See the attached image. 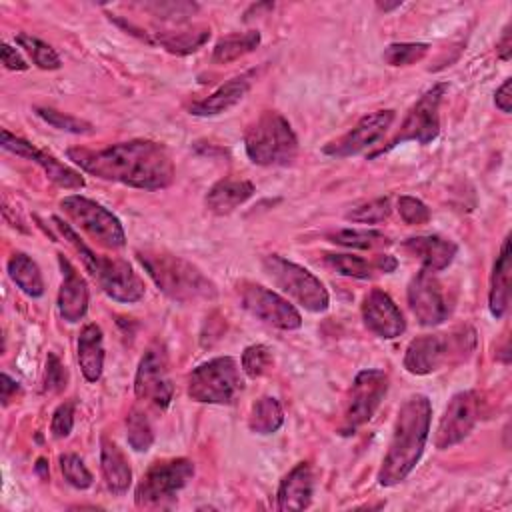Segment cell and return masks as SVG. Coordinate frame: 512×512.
Here are the masks:
<instances>
[{"instance_id":"obj_49","label":"cell","mask_w":512,"mask_h":512,"mask_svg":"<svg viewBox=\"0 0 512 512\" xmlns=\"http://www.w3.org/2000/svg\"><path fill=\"white\" fill-rule=\"evenodd\" d=\"M396 260L392 258V256H378L376 260H374V268H378L380 272H394L396 270Z\"/></svg>"},{"instance_id":"obj_39","label":"cell","mask_w":512,"mask_h":512,"mask_svg":"<svg viewBox=\"0 0 512 512\" xmlns=\"http://www.w3.org/2000/svg\"><path fill=\"white\" fill-rule=\"evenodd\" d=\"M60 470L64 474V480L78 488V490H86L92 486V472L86 468V464L82 462L80 456L76 454H62L60 456Z\"/></svg>"},{"instance_id":"obj_23","label":"cell","mask_w":512,"mask_h":512,"mask_svg":"<svg viewBox=\"0 0 512 512\" xmlns=\"http://www.w3.org/2000/svg\"><path fill=\"white\" fill-rule=\"evenodd\" d=\"M404 250L408 254H412L414 258H418L424 266V270L430 272H438L444 270L452 264L458 246L442 236H412L404 242Z\"/></svg>"},{"instance_id":"obj_37","label":"cell","mask_w":512,"mask_h":512,"mask_svg":"<svg viewBox=\"0 0 512 512\" xmlns=\"http://www.w3.org/2000/svg\"><path fill=\"white\" fill-rule=\"evenodd\" d=\"M324 264L350 278H370L374 264H368V260L354 256V254H324Z\"/></svg>"},{"instance_id":"obj_27","label":"cell","mask_w":512,"mask_h":512,"mask_svg":"<svg viewBox=\"0 0 512 512\" xmlns=\"http://www.w3.org/2000/svg\"><path fill=\"white\" fill-rule=\"evenodd\" d=\"M78 364L88 382H98L104 368V342L98 324H86L78 336Z\"/></svg>"},{"instance_id":"obj_9","label":"cell","mask_w":512,"mask_h":512,"mask_svg":"<svg viewBox=\"0 0 512 512\" xmlns=\"http://www.w3.org/2000/svg\"><path fill=\"white\" fill-rule=\"evenodd\" d=\"M60 208L68 220L80 226V230H84L100 246L118 250L126 244V234L120 220L102 204L86 196L72 194L60 200Z\"/></svg>"},{"instance_id":"obj_45","label":"cell","mask_w":512,"mask_h":512,"mask_svg":"<svg viewBox=\"0 0 512 512\" xmlns=\"http://www.w3.org/2000/svg\"><path fill=\"white\" fill-rule=\"evenodd\" d=\"M2 64L8 70H26L28 64L26 60L20 56V52L16 48H12L10 44H2Z\"/></svg>"},{"instance_id":"obj_18","label":"cell","mask_w":512,"mask_h":512,"mask_svg":"<svg viewBox=\"0 0 512 512\" xmlns=\"http://www.w3.org/2000/svg\"><path fill=\"white\" fill-rule=\"evenodd\" d=\"M2 148L8 150V152H12V154H16V156H20V158H28V160L36 162V164L46 172V176H48L54 184H58L60 188H66V190H80V188H84V184H86L84 178H82L76 170L68 168L66 164H62V162H60L58 158H54L52 154H48V152H44V150L32 146L30 142H26V140H22V138L10 134L8 130H2Z\"/></svg>"},{"instance_id":"obj_8","label":"cell","mask_w":512,"mask_h":512,"mask_svg":"<svg viewBox=\"0 0 512 512\" xmlns=\"http://www.w3.org/2000/svg\"><path fill=\"white\" fill-rule=\"evenodd\" d=\"M194 464L188 458L154 462L134 490V502L140 508H162L174 502L176 494L192 480Z\"/></svg>"},{"instance_id":"obj_21","label":"cell","mask_w":512,"mask_h":512,"mask_svg":"<svg viewBox=\"0 0 512 512\" xmlns=\"http://www.w3.org/2000/svg\"><path fill=\"white\" fill-rule=\"evenodd\" d=\"M314 494V474L308 462H298L280 482L276 494L278 510H304Z\"/></svg>"},{"instance_id":"obj_7","label":"cell","mask_w":512,"mask_h":512,"mask_svg":"<svg viewBox=\"0 0 512 512\" xmlns=\"http://www.w3.org/2000/svg\"><path fill=\"white\" fill-rule=\"evenodd\" d=\"M266 276L292 300H296L308 312H324L328 308L330 296L324 284L306 268L278 256L268 254L262 260Z\"/></svg>"},{"instance_id":"obj_42","label":"cell","mask_w":512,"mask_h":512,"mask_svg":"<svg viewBox=\"0 0 512 512\" xmlns=\"http://www.w3.org/2000/svg\"><path fill=\"white\" fill-rule=\"evenodd\" d=\"M144 8L158 18H168L174 22H182L198 10V6L192 2H152V4H146Z\"/></svg>"},{"instance_id":"obj_30","label":"cell","mask_w":512,"mask_h":512,"mask_svg":"<svg viewBox=\"0 0 512 512\" xmlns=\"http://www.w3.org/2000/svg\"><path fill=\"white\" fill-rule=\"evenodd\" d=\"M260 44V32L258 30H248L242 34H228L220 38L212 50V60L216 64H228L244 54L256 50Z\"/></svg>"},{"instance_id":"obj_32","label":"cell","mask_w":512,"mask_h":512,"mask_svg":"<svg viewBox=\"0 0 512 512\" xmlns=\"http://www.w3.org/2000/svg\"><path fill=\"white\" fill-rule=\"evenodd\" d=\"M16 44L32 58V62L42 68V70H58L62 66V60L60 56L56 54V50L42 42L40 38L36 36H30V34H18L16 36Z\"/></svg>"},{"instance_id":"obj_13","label":"cell","mask_w":512,"mask_h":512,"mask_svg":"<svg viewBox=\"0 0 512 512\" xmlns=\"http://www.w3.org/2000/svg\"><path fill=\"white\" fill-rule=\"evenodd\" d=\"M478 418H480L478 392L464 390V392L454 394L444 410V416L440 418V424H438V430L434 436V446L438 450L456 446L472 432Z\"/></svg>"},{"instance_id":"obj_4","label":"cell","mask_w":512,"mask_h":512,"mask_svg":"<svg viewBox=\"0 0 512 512\" xmlns=\"http://www.w3.org/2000/svg\"><path fill=\"white\" fill-rule=\"evenodd\" d=\"M244 148L258 166H288L298 154V138L282 114L266 110L248 126Z\"/></svg>"},{"instance_id":"obj_43","label":"cell","mask_w":512,"mask_h":512,"mask_svg":"<svg viewBox=\"0 0 512 512\" xmlns=\"http://www.w3.org/2000/svg\"><path fill=\"white\" fill-rule=\"evenodd\" d=\"M68 382V372L64 368V364L60 362V358L54 352H48L46 358V374H44V390L46 392H62L66 388Z\"/></svg>"},{"instance_id":"obj_40","label":"cell","mask_w":512,"mask_h":512,"mask_svg":"<svg viewBox=\"0 0 512 512\" xmlns=\"http://www.w3.org/2000/svg\"><path fill=\"white\" fill-rule=\"evenodd\" d=\"M390 200L388 198H376L370 202H364L356 208H352L346 218L360 224H378L390 216Z\"/></svg>"},{"instance_id":"obj_47","label":"cell","mask_w":512,"mask_h":512,"mask_svg":"<svg viewBox=\"0 0 512 512\" xmlns=\"http://www.w3.org/2000/svg\"><path fill=\"white\" fill-rule=\"evenodd\" d=\"M0 388H2V404L4 406H8L10 404V400L16 396V392L20 390V386H18V382L16 380H12L6 372L0 376Z\"/></svg>"},{"instance_id":"obj_28","label":"cell","mask_w":512,"mask_h":512,"mask_svg":"<svg viewBox=\"0 0 512 512\" xmlns=\"http://www.w3.org/2000/svg\"><path fill=\"white\" fill-rule=\"evenodd\" d=\"M156 42L176 56H186L196 52L200 46H204L210 38V28L204 24H192V26H180L172 30H158Z\"/></svg>"},{"instance_id":"obj_29","label":"cell","mask_w":512,"mask_h":512,"mask_svg":"<svg viewBox=\"0 0 512 512\" xmlns=\"http://www.w3.org/2000/svg\"><path fill=\"white\" fill-rule=\"evenodd\" d=\"M8 276L30 298L44 294V280L38 264L24 252H14L8 260Z\"/></svg>"},{"instance_id":"obj_20","label":"cell","mask_w":512,"mask_h":512,"mask_svg":"<svg viewBox=\"0 0 512 512\" xmlns=\"http://www.w3.org/2000/svg\"><path fill=\"white\" fill-rule=\"evenodd\" d=\"M62 284L58 290V312L66 322H80L88 310V286L64 254H58Z\"/></svg>"},{"instance_id":"obj_5","label":"cell","mask_w":512,"mask_h":512,"mask_svg":"<svg viewBox=\"0 0 512 512\" xmlns=\"http://www.w3.org/2000/svg\"><path fill=\"white\" fill-rule=\"evenodd\" d=\"M476 346V334L464 326L450 334H424L414 338L404 352V368L410 374L424 376L436 372L444 364L462 360Z\"/></svg>"},{"instance_id":"obj_22","label":"cell","mask_w":512,"mask_h":512,"mask_svg":"<svg viewBox=\"0 0 512 512\" xmlns=\"http://www.w3.org/2000/svg\"><path fill=\"white\" fill-rule=\"evenodd\" d=\"M252 78H254V70L228 80L226 84L218 86L210 96H206L198 102H192L190 108H188L190 114H194V116H216V114L226 112L228 108H232L234 104H238L246 96V92L252 86Z\"/></svg>"},{"instance_id":"obj_44","label":"cell","mask_w":512,"mask_h":512,"mask_svg":"<svg viewBox=\"0 0 512 512\" xmlns=\"http://www.w3.org/2000/svg\"><path fill=\"white\" fill-rule=\"evenodd\" d=\"M74 428V402H62L54 414H52V422H50V432L54 438H66Z\"/></svg>"},{"instance_id":"obj_15","label":"cell","mask_w":512,"mask_h":512,"mask_svg":"<svg viewBox=\"0 0 512 512\" xmlns=\"http://www.w3.org/2000/svg\"><path fill=\"white\" fill-rule=\"evenodd\" d=\"M166 356L160 348H150L136 370L134 378V392L140 400L150 402L154 408L164 410L172 402V382L168 378V368H166Z\"/></svg>"},{"instance_id":"obj_25","label":"cell","mask_w":512,"mask_h":512,"mask_svg":"<svg viewBox=\"0 0 512 512\" xmlns=\"http://www.w3.org/2000/svg\"><path fill=\"white\" fill-rule=\"evenodd\" d=\"M100 468L110 492L124 494L128 490L132 482L130 464L118 444L108 436L100 438Z\"/></svg>"},{"instance_id":"obj_50","label":"cell","mask_w":512,"mask_h":512,"mask_svg":"<svg viewBox=\"0 0 512 512\" xmlns=\"http://www.w3.org/2000/svg\"><path fill=\"white\" fill-rule=\"evenodd\" d=\"M400 6H402V2H394V4L378 2V8H380V10H384V12H390V10H394V8H400Z\"/></svg>"},{"instance_id":"obj_6","label":"cell","mask_w":512,"mask_h":512,"mask_svg":"<svg viewBox=\"0 0 512 512\" xmlns=\"http://www.w3.org/2000/svg\"><path fill=\"white\" fill-rule=\"evenodd\" d=\"M244 380L238 362L230 356L212 358L188 376V396L202 404H230L242 392Z\"/></svg>"},{"instance_id":"obj_46","label":"cell","mask_w":512,"mask_h":512,"mask_svg":"<svg viewBox=\"0 0 512 512\" xmlns=\"http://www.w3.org/2000/svg\"><path fill=\"white\" fill-rule=\"evenodd\" d=\"M510 84H512V80L506 78V80L502 82V86L496 90V94H494V104H496V108H498L500 112H504V114H510V110H512Z\"/></svg>"},{"instance_id":"obj_19","label":"cell","mask_w":512,"mask_h":512,"mask_svg":"<svg viewBox=\"0 0 512 512\" xmlns=\"http://www.w3.org/2000/svg\"><path fill=\"white\" fill-rule=\"evenodd\" d=\"M364 326L378 338L392 340L406 330L404 316L396 302L382 290H370L362 300Z\"/></svg>"},{"instance_id":"obj_36","label":"cell","mask_w":512,"mask_h":512,"mask_svg":"<svg viewBox=\"0 0 512 512\" xmlns=\"http://www.w3.org/2000/svg\"><path fill=\"white\" fill-rule=\"evenodd\" d=\"M126 436H128L130 448L136 452H146L152 446L154 432H152V426L144 412L132 410L126 416Z\"/></svg>"},{"instance_id":"obj_31","label":"cell","mask_w":512,"mask_h":512,"mask_svg":"<svg viewBox=\"0 0 512 512\" xmlns=\"http://www.w3.org/2000/svg\"><path fill=\"white\" fill-rule=\"evenodd\" d=\"M284 424V412L274 396H262L252 404L248 428L254 434H274Z\"/></svg>"},{"instance_id":"obj_38","label":"cell","mask_w":512,"mask_h":512,"mask_svg":"<svg viewBox=\"0 0 512 512\" xmlns=\"http://www.w3.org/2000/svg\"><path fill=\"white\" fill-rule=\"evenodd\" d=\"M272 366V352L264 344L246 346L242 352V370L250 378L264 376Z\"/></svg>"},{"instance_id":"obj_3","label":"cell","mask_w":512,"mask_h":512,"mask_svg":"<svg viewBox=\"0 0 512 512\" xmlns=\"http://www.w3.org/2000/svg\"><path fill=\"white\" fill-rule=\"evenodd\" d=\"M136 258L154 280V284L172 300L182 304L216 298V286L192 262L166 250H136Z\"/></svg>"},{"instance_id":"obj_2","label":"cell","mask_w":512,"mask_h":512,"mask_svg":"<svg viewBox=\"0 0 512 512\" xmlns=\"http://www.w3.org/2000/svg\"><path fill=\"white\" fill-rule=\"evenodd\" d=\"M432 406L428 396L414 394L398 410L388 452L378 470L380 486H396L414 470L426 448Z\"/></svg>"},{"instance_id":"obj_10","label":"cell","mask_w":512,"mask_h":512,"mask_svg":"<svg viewBox=\"0 0 512 512\" xmlns=\"http://www.w3.org/2000/svg\"><path fill=\"white\" fill-rule=\"evenodd\" d=\"M446 88H448L446 84H434L432 88H428L416 100V104L410 108L400 130L396 132V136L390 138V142L386 146L372 152L370 158L390 152L392 148H396L398 144H404V142L430 144L432 140H436V136L440 132V104L446 94Z\"/></svg>"},{"instance_id":"obj_48","label":"cell","mask_w":512,"mask_h":512,"mask_svg":"<svg viewBox=\"0 0 512 512\" xmlns=\"http://www.w3.org/2000/svg\"><path fill=\"white\" fill-rule=\"evenodd\" d=\"M496 52H498V56H500V60H510V56H512V42H510V26H506L504 28V32H502V38H500V42L496 44Z\"/></svg>"},{"instance_id":"obj_24","label":"cell","mask_w":512,"mask_h":512,"mask_svg":"<svg viewBox=\"0 0 512 512\" xmlns=\"http://www.w3.org/2000/svg\"><path fill=\"white\" fill-rule=\"evenodd\" d=\"M254 194V184L244 178H222L206 194L204 202L212 214L224 216L242 206Z\"/></svg>"},{"instance_id":"obj_12","label":"cell","mask_w":512,"mask_h":512,"mask_svg":"<svg viewBox=\"0 0 512 512\" xmlns=\"http://www.w3.org/2000/svg\"><path fill=\"white\" fill-rule=\"evenodd\" d=\"M238 292L244 310H248L264 324L280 330H298L302 326L300 312L280 294L254 282H242L238 286Z\"/></svg>"},{"instance_id":"obj_41","label":"cell","mask_w":512,"mask_h":512,"mask_svg":"<svg viewBox=\"0 0 512 512\" xmlns=\"http://www.w3.org/2000/svg\"><path fill=\"white\" fill-rule=\"evenodd\" d=\"M398 214L410 226H420L430 220V208L414 198V196H400L398 198Z\"/></svg>"},{"instance_id":"obj_11","label":"cell","mask_w":512,"mask_h":512,"mask_svg":"<svg viewBox=\"0 0 512 512\" xmlns=\"http://www.w3.org/2000/svg\"><path fill=\"white\" fill-rule=\"evenodd\" d=\"M386 390H388V374L384 370L358 372L348 394L340 432L354 434L356 428L366 424L374 416L382 398L386 396Z\"/></svg>"},{"instance_id":"obj_33","label":"cell","mask_w":512,"mask_h":512,"mask_svg":"<svg viewBox=\"0 0 512 512\" xmlns=\"http://www.w3.org/2000/svg\"><path fill=\"white\" fill-rule=\"evenodd\" d=\"M330 242L340 244V246H350V248H360V250H372V248H382L388 246L390 240L382 232L376 230H356V228H346L338 230L334 234H328Z\"/></svg>"},{"instance_id":"obj_1","label":"cell","mask_w":512,"mask_h":512,"mask_svg":"<svg viewBox=\"0 0 512 512\" xmlns=\"http://www.w3.org/2000/svg\"><path fill=\"white\" fill-rule=\"evenodd\" d=\"M68 160L84 172L140 190H162L174 180V162L160 142L128 140L108 148H70Z\"/></svg>"},{"instance_id":"obj_17","label":"cell","mask_w":512,"mask_h":512,"mask_svg":"<svg viewBox=\"0 0 512 512\" xmlns=\"http://www.w3.org/2000/svg\"><path fill=\"white\" fill-rule=\"evenodd\" d=\"M100 288L116 302H138L144 296V282L126 260L100 256L92 274Z\"/></svg>"},{"instance_id":"obj_34","label":"cell","mask_w":512,"mask_h":512,"mask_svg":"<svg viewBox=\"0 0 512 512\" xmlns=\"http://www.w3.org/2000/svg\"><path fill=\"white\" fill-rule=\"evenodd\" d=\"M430 50V44L426 42H396L388 44L382 58L388 66H410L418 60H422Z\"/></svg>"},{"instance_id":"obj_16","label":"cell","mask_w":512,"mask_h":512,"mask_svg":"<svg viewBox=\"0 0 512 512\" xmlns=\"http://www.w3.org/2000/svg\"><path fill=\"white\" fill-rule=\"evenodd\" d=\"M394 118H396L394 110H378L368 116H362L352 130H348L338 140L328 142L322 148V152L328 156H336V158L358 154L364 148L372 146L376 140H380L392 126Z\"/></svg>"},{"instance_id":"obj_26","label":"cell","mask_w":512,"mask_h":512,"mask_svg":"<svg viewBox=\"0 0 512 512\" xmlns=\"http://www.w3.org/2000/svg\"><path fill=\"white\" fill-rule=\"evenodd\" d=\"M510 304V236L504 238L500 254L496 256L492 276H490V292H488V308L494 318H502Z\"/></svg>"},{"instance_id":"obj_14","label":"cell","mask_w":512,"mask_h":512,"mask_svg":"<svg viewBox=\"0 0 512 512\" xmlns=\"http://www.w3.org/2000/svg\"><path fill=\"white\" fill-rule=\"evenodd\" d=\"M408 304L422 326H438L450 314V304L440 280L430 270H420L408 284Z\"/></svg>"},{"instance_id":"obj_35","label":"cell","mask_w":512,"mask_h":512,"mask_svg":"<svg viewBox=\"0 0 512 512\" xmlns=\"http://www.w3.org/2000/svg\"><path fill=\"white\" fill-rule=\"evenodd\" d=\"M34 112L46 122L50 124L52 128L56 130H64V132H70V134H94V126L82 118H76V116H70V114H64L60 110H54V108H48V106H36Z\"/></svg>"}]
</instances>
